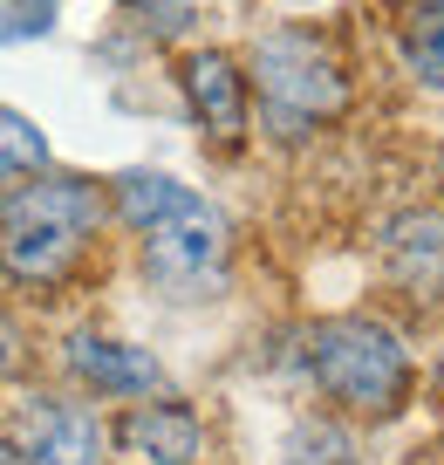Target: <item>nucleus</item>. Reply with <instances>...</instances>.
Here are the masks:
<instances>
[{
    "label": "nucleus",
    "instance_id": "1a4fd4ad",
    "mask_svg": "<svg viewBox=\"0 0 444 465\" xmlns=\"http://www.w3.org/2000/svg\"><path fill=\"white\" fill-rule=\"evenodd\" d=\"M123 445L137 451L143 465H199L205 431H199V418L178 411V404H137L123 418Z\"/></svg>",
    "mask_w": 444,
    "mask_h": 465
},
{
    "label": "nucleus",
    "instance_id": "9d476101",
    "mask_svg": "<svg viewBox=\"0 0 444 465\" xmlns=\"http://www.w3.org/2000/svg\"><path fill=\"white\" fill-rule=\"evenodd\" d=\"M185 199L192 192L178 185V178H164V172H123L116 178V213H123V226H137V232H151L158 219H172Z\"/></svg>",
    "mask_w": 444,
    "mask_h": 465
},
{
    "label": "nucleus",
    "instance_id": "39448f33",
    "mask_svg": "<svg viewBox=\"0 0 444 465\" xmlns=\"http://www.w3.org/2000/svg\"><path fill=\"white\" fill-rule=\"evenodd\" d=\"M7 451L15 465H96L103 424L89 404H69V397H21L7 418Z\"/></svg>",
    "mask_w": 444,
    "mask_h": 465
},
{
    "label": "nucleus",
    "instance_id": "ddd939ff",
    "mask_svg": "<svg viewBox=\"0 0 444 465\" xmlns=\"http://www.w3.org/2000/svg\"><path fill=\"white\" fill-rule=\"evenodd\" d=\"M130 7H172V0H130Z\"/></svg>",
    "mask_w": 444,
    "mask_h": 465
},
{
    "label": "nucleus",
    "instance_id": "f8f14e48",
    "mask_svg": "<svg viewBox=\"0 0 444 465\" xmlns=\"http://www.w3.org/2000/svg\"><path fill=\"white\" fill-rule=\"evenodd\" d=\"M48 164V137L35 131V116L0 110V172H42Z\"/></svg>",
    "mask_w": 444,
    "mask_h": 465
},
{
    "label": "nucleus",
    "instance_id": "20e7f679",
    "mask_svg": "<svg viewBox=\"0 0 444 465\" xmlns=\"http://www.w3.org/2000/svg\"><path fill=\"white\" fill-rule=\"evenodd\" d=\"M143 253H151V274H158L164 288H178V294L219 288V274H226V226H219V213L192 192L172 219H158V226L143 232Z\"/></svg>",
    "mask_w": 444,
    "mask_h": 465
},
{
    "label": "nucleus",
    "instance_id": "7ed1b4c3",
    "mask_svg": "<svg viewBox=\"0 0 444 465\" xmlns=\"http://www.w3.org/2000/svg\"><path fill=\"white\" fill-rule=\"evenodd\" d=\"M253 75L267 89V103L294 124H315V116H335L349 103L342 62L315 42V35H267L253 48Z\"/></svg>",
    "mask_w": 444,
    "mask_h": 465
},
{
    "label": "nucleus",
    "instance_id": "6e6552de",
    "mask_svg": "<svg viewBox=\"0 0 444 465\" xmlns=\"http://www.w3.org/2000/svg\"><path fill=\"white\" fill-rule=\"evenodd\" d=\"M390 274L410 294H444V213H403L383 240Z\"/></svg>",
    "mask_w": 444,
    "mask_h": 465
},
{
    "label": "nucleus",
    "instance_id": "f257e3e1",
    "mask_svg": "<svg viewBox=\"0 0 444 465\" xmlns=\"http://www.w3.org/2000/svg\"><path fill=\"white\" fill-rule=\"evenodd\" d=\"M308 377L321 383V397H335L356 418H397L410 397V349L383 322L342 315L308 329Z\"/></svg>",
    "mask_w": 444,
    "mask_h": 465
},
{
    "label": "nucleus",
    "instance_id": "f03ea898",
    "mask_svg": "<svg viewBox=\"0 0 444 465\" xmlns=\"http://www.w3.org/2000/svg\"><path fill=\"white\" fill-rule=\"evenodd\" d=\"M96 219H103L96 185H83V178H35L0 213V267L15 281H35V288L62 281L75 267V253H83V240L96 232Z\"/></svg>",
    "mask_w": 444,
    "mask_h": 465
},
{
    "label": "nucleus",
    "instance_id": "9b49d317",
    "mask_svg": "<svg viewBox=\"0 0 444 465\" xmlns=\"http://www.w3.org/2000/svg\"><path fill=\"white\" fill-rule=\"evenodd\" d=\"M403 62L424 89L444 96V0H417V15L403 21Z\"/></svg>",
    "mask_w": 444,
    "mask_h": 465
},
{
    "label": "nucleus",
    "instance_id": "4468645a",
    "mask_svg": "<svg viewBox=\"0 0 444 465\" xmlns=\"http://www.w3.org/2000/svg\"><path fill=\"white\" fill-rule=\"evenodd\" d=\"M0 465H15V451H7V445H0Z\"/></svg>",
    "mask_w": 444,
    "mask_h": 465
},
{
    "label": "nucleus",
    "instance_id": "0eeeda50",
    "mask_svg": "<svg viewBox=\"0 0 444 465\" xmlns=\"http://www.w3.org/2000/svg\"><path fill=\"white\" fill-rule=\"evenodd\" d=\"M185 96H192L199 124L219 137V144H232V137L246 131V75H240L232 55H219V48L185 55Z\"/></svg>",
    "mask_w": 444,
    "mask_h": 465
},
{
    "label": "nucleus",
    "instance_id": "423d86ee",
    "mask_svg": "<svg viewBox=\"0 0 444 465\" xmlns=\"http://www.w3.org/2000/svg\"><path fill=\"white\" fill-rule=\"evenodd\" d=\"M62 363H69L75 383H89V391H103V397H151L164 383L158 356H143V349H130V342H110V335H89V329L69 335Z\"/></svg>",
    "mask_w": 444,
    "mask_h": 465
}]
</instances>
